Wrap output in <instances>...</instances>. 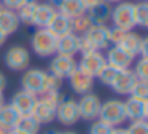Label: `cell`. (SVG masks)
I'll use <instances>...</instances> for the list:
<instances>
[{"mask_svg": "<svg viewBox=\"0 0 148 134\" xmlns=\"http://www.w3.org/2000/svg\"><path fill=\"white\" fill-rule=\"evenodd\" d=\"M108 27L92 24L83 35H80V53L86 54L91 51H102L108 48Z\"/></svg>", "mask_w": 148, "mask_h": 134, "instance_id": "obj_1", "label": "cell"}, {"mask_svg": "<svg viewBox=\"0 0 148 134\" xmlns=\"http://www.w3.org/2000/svg\"><path fill=\"white\" fill-rule=\"evenodd\" d=\"M99 120L108 123L110 126H113V128L121 126V124L127 120V118H126L123 101H118V99H108L107 102H102L100 112H99Z\"/></svg>", "mask_w": 148, "mask_h": 134, "instance_id": "obj_2", "label": "cell"}, {"mask_svg": "<svg viewBox=\"0 0 148 134\" xmlns=\"http://www.w3.org/2000/svg\"><path fill=\"white\" fill-rule=\"evenodd\" d=\"M32 48L38 56L48 57L56 54V43H58V37L51 34L46 27H38L32 35Z\"/></svg>", "mask_w": 148, "mask_h": 134, "instance_id": "obj_3", "label": "cell"}, {"mask_svg": "<svg viewBox=\"0 0 148 134\" xmlns=\"http://www.w3.org/2000/svg\"><path fill=\"white\" fill-rule=\"evenodd\" d=\"M134 3L131 2H119L115 8L112 10L110 19L113 22V27H118L124 32H129L135 27L134 24V15H132Z\"/></svg>", "mask_w": 148, "mask_h": 134, "instance_id": "obj_4", "label": "cell"}, {"mask_svg": "<svg viewBox=\"0 0 148 134\" xmlns=\"http://www.w3.org/2000/svg\"><path fill=\"white\" fill-rule=\"evenodd\" d=\"M78 104V112H80V118L86 121H94L99 118V112H100V105L102 101L97 94L94 93H86V94H81V99L77 101Z\"/></svg>", "mask_w": 148, "mask_h": 134, "instance_id": "obj_5", "label": "cell"}, {"mask_svg": "<svg viewBox=\"0 0 148 134\" xmlns=\"http://www.w3.org/2000/svg\"><path fill=\"white\" fill-rule=\"evenodd\" d=\"M56 120L64 126H72L80 120V112H78V104L75 99L64 97L59 102L56 108Z\"/></svg>", "mask_w": 148, "mask_h": 134, "instance_id": "obj_6", "label": "cell"}, {"mask_svg": "<svg viewBox=\"0 0 148 134\" xmlns=\"http://www.w3.org/2000/svg\"><path fill=\"white\" fill-rule=\"evenodd\" d=\"M5 64L8 69L14 70V72L24 70L30 64V54L24 46L14 45V46L8 48V51L5 53Z\"/></svg>", "mask_w": 148, "mask_h": 134, "instance_id": "obj_7", "label": "cell"}, {"mask_svg": "<svg viewBox=\"0 0 148 134\" xmlns=\"http://www.w3.org/2000/svg\"><path fill=\"white\" fill-rule=\"evenodd\" d=\"M46 72L42 69H29L21 78V86L24 91L32 93L35 96H40L43 91V83H45Z\"/></svg>", "mask_w": 148, "mask_h": 134, "instance_id": "obj_8", "label": "cell"}, {"mask_svg": "<svg viewBox=\"0 0 148 134\" xmlns=\"http://www.w3.org/2000/svg\"><path fill=\"white\" fill-rule=\"evenodd\" d=\"M75 69H77V61H75V56H69V54L56 53V56L53 57L51 64H49V72H51L53 75L59 77V78L69 77Z\"/></svg>", "mask_w": 148, "mask_h": 134, "instance_id": "obj_9", "label": "cell"}, {"mask_svg": "<svg viewBox=\"0 0 148 134\" xmlns=\"http://www.w3.org/2000/svg\"><path fill=\"white\" fill-rule=\"evenodd\" d=\"M126 118L131 121L135 120H147L148 117V99H137L129 96L124 102Z\"/></svg>", "mask_w": 148, "mask_h": 134, "instance_id": "obj_10", "label": "cell"}, {"mask_svg": "<svg viewBox=\"0 0 148 134\" xmlns=\"http://www.w3.org/2000/svg\"><path fill=\"white\" fill-rule=\"evenodd\" d=\"M134 59H135V56L129 54L127 51H124L123 48L116 46V45H113L112 48H107V56H105L107 64L116 67L118 70L129 69L131 64L134 62Z\"/></svg>", "mask_w": 148, "mask_h": 134, "instance_id": "obj_11", "label": "cell"}, {"mask_svg": "<svg viewBox=\"0 0 148 134\" xmlns=\"http://www.w3.org/2000/svg\"><path fill=\"white\" fill-rule=\"evenodd\" d=\"M37 101H38V96L21 89V91H18L16 94L11 97L10 105L19 115H30L34 110V107H35V104H37Z\"/></svg>", "mask_w": 148, "mask_h": 134, "instance_id": "obj_12", "label": "cell"}, {"mask_svg": "<svg viewBox=\"0 0 148 134\" xmlns=\"http://www.w3.org/2000/svg\"><path fill=\"white\" fill-rule=\"evenodd\" d=\"M107 64L105 56H103L100 51H91V53L81 54L80 62H77V66L80 67L81 70H84L86 73L96 77L99 73V70L102 69L103 66Z\"/></svg>", "mask_w": 148, "mask_h": 134, "instance_id": "obj_13", "label": "cell"}, {"mask_svg": "<svg viewBox=\"0 0 148 134\" xmlns=\"http://www.w3.org/2000/svg\"><path fill=\"white\" fill-rule=\"evenodd\" d=\"M69 80H70V86L77 94H86L92 89L94 85V77L86 73L84 70H81L80 67L77 66V69L69 75Z\"/></svg>", "mask_w": 148, "mask_h": 134, "instance_id": "obj_14", "label": "cell"}, {"mask_svg": "<svg viewBox=\"0 0 148 134\" xmlns=\"http://www.w3.org/2000/svg\"><path fill=\"white\" fill-rule=\"evenodd\" d=\"M135 82H137V77H135L134 70L124 69V70H119V72H118L115 82L112 83V86H110V88H112L116 94L127 96V94H131L132 86L135 85Z\"/></svg>", "mask_w": 148, "mask_h": 134, "instance_id": "obj_15", "label": "cell"}, {"mask_svg": "<svg viewBox=\"0 0 148 134\" xmlns=\"http://www.w3.org/2000/svg\"><path fill=\"white\" fill-rule=\"evenodd\" d=\"M56 53L69 54V56H75L77 53H80V35L70 32L59 37L56 43Z\"/></svg>", "mask_w": 148, "mask_h": 134, "instance_id": "obj_16", "label": "cell"}, {"mask_svg": "<svg viewBox=\"0 0 148 134\" xmlns=\"http://www.w3.org/2000/svg\"><path fill=\"white\" fill-rule=\"evenodd\" d=\"M56 108H58V105H53L49 102H45L42 99H38L30 115L40 124H46V123H51V121L56 120Z\"/></svg>", "mask_w": 148, "mask_h": 134, "instance_id": "obj_17", "label": "cell"}, {"mask_svg": "<svg viewBox=\"0 0 148 134\" xmlns=\"http://www.w3.org/2000/svg\"><path fill=\"white\" fill-rule=\"evenodd\" d=\"M88 18L91 19L92 24L97 26H105L107 21L110 19V15H112V8H110V3L107 2H100L97 5L91 6V8L86 10Z\"/></svg>", "mask_w": 148, "mask_h": 134, "instance_id": "obj_18", "label": "cell"}, {"mask_svg": "<svg viewBox=\"0 0 148 134\" xmlns=\"http://www.w3.org/2000/svg\"><path fill=\"white\" fill-rule=\"evenodd\" d=\"M56 6L53 3H37L35 15H34L32 26L37 27H46L49 24V21L53 19V16L56 15Z\"/></svg>", "mask_w": 148, "mask_h": 134, "instance_id": "obj_19", "label": "cell"}, {"mask_svg": "<svg viewBox=\"0 0 148 134\" xmlns=\"http://www.w3.org/2000/svg\"><path fill=\"white\" fill-rule=\"evenodd\" d=\"M19 26H21V22H19L16 11L8 10V8H3L0 11V30L3 32L7 37L14 34L19 29Z\"/></svg>", "mask_w": 148, "mask_h": 134, "instance_id": "obj_20", "label": "cell"}, {"mask_svg": "<svg viewBox=\"0 0 148 134\" xmlns=\"http://www.w3.org/2000/svg\"><path fill=\"white\" fill-rule=\"evenodd\" d=\"M49 32H51L54 37H62L65 34H70L72 32V26H70V18L64 16L62 13L56 11V15L53 16V19L49 21V24L46 26Z\"/></svg>", "mask_w": 148, "mask_h": 134, "instance_id": "obj_21", "label": "cell"}, {"mask_svg": "<svg viewBox=\"0 0 148 134\" xmlns=\"http://www.w3.org/2000/svg\"><path fill=\"white\" fill-rule=\"evenodd\" d=\"M58 8V11L67 18H75L78 15L86 13V6H84L83 0H59Z\"/></svg>", "mask_w": 148, "mask_h": 134, "instance_id": "obj_22", "label": "cell"}, {"mask_svg": "<svg viewBox=\"0 0 148 134\" xmlns=\"http://www.w3.org/2000/svg\"><path fill=\"white\" fill-rule=\"evenodd\" d=\"M40 126H42V124H40L32 115H21V117L18 118V121H16L13 129L19 131L21 134H38Z\"/></svg>", "mask_w": 148, "mask_h": 134, "instance_id": "obj_23", "label": "cell"}, {"mask_svg": "<svg viewBox=\"0 0 148 134\" xmlns=\"http://www.w3.org/2000/svg\"><path fill=\"white\" fill-rule=\"evenodd\" d=\"M142 43V37L138 34H135V32L129 30L124 34V37L121 38V41H119L116 46L123 48L124 51H127L129 54H132V56H137L138 54V46H140Z\"/></svg>", "mask_w": 148, "mask_h": 134, "instance_id": "obj_24", "label": "cell"}, {"mask_svg": "<svg viewBox=\"0 0 148 134\" xmlns=\"http://www.w3.org/2000/svg\"><path fill=\"white\" fill-rule=\"evenodd\" d=\"M19 117L21 115L18 113L10 104H3L0 107V124L5 126L7 129H13Z\"/></svg>", "mask_w": 148, "mask_h": 134, "instance_id": "obj_25", "label": "cell"}, {"mask_svg": "<svg viewBox=\"0 0 148 134\" xmlns=\"http://www.w3.org/2000/svg\"><path fill=\"white\" fill-rule=\"evenodd\" d=\"M35 8H37V0H27L24 5H21L16 10V15L19 18V22L30 26L34 21V15H35Z\"/></svg>", "mask_w": 148, "mask_h": 134, "instance_id": "obj_26", "label": "cell"}, {"mask_svg": "<svg viewBox=\"0 0 148 134\" xmlns=\"http://www.w3.org/2000/svg\"><path fill=\"white\" fill-rule=\"evenodd\" d=\"M132 15H134V24L135 26L147 27V26H148V3L147 2L134 3Z\"/></svg>", "mask_w": 148, "mask_h": 134, "instance_id": "obj_27", "label": "cell"}, {"mask_svg": "<svg viewBox=\"0 0 148 134\" xmlns=\"http://www.w3.org/2000/svg\"><path fill=\"white\" fill-rule=\"evenodd\" d=\"M70 26H72V32H73V34L83 35L84 32L92 26V22L88 18L86 13H83V15H78V16H75V18H70Z\"/></svg>", "mask_w": 148, "mask_h": 134, "instance_id": "obj_28", "label": "cell"}, {"mask_svg": "<svg viewBox=\"0 0 148 134\" xmlns=\"http://www.w3.org/2000/svg\"><path fill=\"white\" fill-rule=\"evenodd\" d=\"M119 70L116 69V67L110 66V64H105V66L102 67V69L99 70V73H97V78H99V82L102 83V85L105 86H112V83L115 82L116 75H118Z\"/></svg>", "mask_w": 148, "mask_h": 134, "instance_id": "obj_29", "label": "cell"}, {"mask_svg": "<svg viewBox=\"0 0 148 134\" xmlns=\"http://www.w3.org/2000/svg\"><path fill=\"white\" fill-rule=\"evenodd\" d=\"M62 86V78L53 75L51 72L46 73L45 77V83H43V91L42 93H48V91H61Z\"/></svg>", "mask_w": 148, "mask_h": 134, "instance_id": "obj_30", "label": "cell"}, {"mask_svg": "<svg viewBox=\"0 0 148 134\" xmlns=\"http://www.w3.org/2000/svg\"><path fill=\"white\" fill-rule=\"evenodd\" d=\"M132 97L137 99H148V82H143V80H137L135 85L132 86L131 94Z\"/></svg>", "mask_w": 148, "mask_h": 134, "instance_id": "obj_31", "label": "cell"}, {"mask_svg": "<svg viewBox=\"0 0 148 134\" xmlns=\"http://www.w3.org/2000/svg\"><path fill=\"white\" fill-rule=\"evenodd\" d=\"M127 134H148V121L147 120H135L131 121L127 128H126Z\"/></svg>", "mask_w": 148, "mask_h": 134, "instance_id": "obj_32", "label": "cell"}, {"mask_svg": "<svg viewBox=\"0 0 148 134\" xmlns=\"http://www.w3.org/2000/svg\"><path fill=\"white\" fill-rule=\"evenodd\" d=\"M137 80H143L148 82V57H140L135 64V70H134Z\"/></svg>", "mask_w": 148, "mask_h": 134, "instance_id": "obj_33", "label": "cell"}, {"mask_svg": "<svg viewBox=\"0 0 148 134\" xmlns=\"http://www.w3.org/2000/svg\"><path fill=\"white\" fill-rule=\"evenodd\" d=\"M112 131H113V126H110L108 123L99 120V118L89 128V134H112Z\"/></svg>", "mask_w": 148, "mask_h": 134, "instance_id": "obj_34", "label": "cell"}, {"mask_svg": "<svg viewBox=\"0 0 148 134\" xmlns=\"http://www.w3.org/2000/svg\"><path fill=\"white\" fill-rule=\"evenodd\" d=\"M124 34L126 32L118 29V27H108V43L118 45L121 41V38L124 37Z\"/></svg>", "mask_w": 148, "mask_h": 134, "instance_id": "obj_35", "label": "cell"}, {"mask_svg": "<svg viewBox=\"0 0 148 134\" xmlns=\"http://www.w3.org/2000/svg\"><path fill=\"white\" fill-rule=\"evenodd\" d=\"M27 0H2V5L5 6V8L8 10H13V11H16L18 8H19L21 5H24Z\"/></svg>", "mask_w": 148, "mask_h": 134, "instance_id": "obj_36", "label": "cell"}, {"mask_svg": "<svg viewBox=\"0 0 148 134\" xmlns=\"http://www.w3.org/2000/svg\"><path fill=\"white\" fill-rule=\"evenodd\" d=\"M138 54L142 57H148V40L147 38H142V43L138 46Z\"/></svg>", "mask_w": 148, "mask_h": 134, "instance_id": "obj_37", "label": "cell"}, {"mask_svg": "<svg viewBox=\"0 0 148 134\" xmlns=\"http://www.w3.org/2000/svg\"><path fill=\"white\" fill-rule=\"evenodd\" d=\"M100 2H103V0H83V3H84V6H86V10L91 8V6H94V5H97V3H100Z\"/></svg>", "mask_w": 148, "mask_h": 134, "instance_id": "obj_38", "label": "cell"}, {"mask_svg": "<svg viewBox=\"0 0 148 134\" xmlns=\"http://www.w3.org/2000/svg\"><path fill=\"white\" fill-rule=\"evenodd\" d=\"M5 86H7V78H5V75L2 72H0V93H3Z\"/></svg>", "mask_w": 148, "mask_h": 134, "instance_id": "obj_39", "label": "cell"}, {"mask_svg": "<svg viewBox=\"0 0 148 134\" xmlns=\"http://www.w3.org/2000/svg\"><path fill=\"white\" fill-rule=\"evenodd\" d=\"M112 134H127V133H126V129H123V128H113Z\"/></svg>", "mask_w": 148, "mask_h": 134, "instance_id": "obj_40", "label": "cell"}, {"mask_svg": "<svg viewBox=\"0 0 148 134\" xmlns=\"http://www.w3.org/2000/svg\"><path fill=\"white\" fill-rule=\"evenodd\" d=\"M7 41V35L3 34V32L0 30V46H3V43Z\"/></svg>", "mask_w": 148, "mask_h": 134, "instance_id": "obj_41", "label": "cell"}, {"mask_svg": "<svg viewBox=\"0 0 148 134\" xmlns=\"http://www.w3.org/2000/svg\"><path fill=\"white\" fill-rule=\"evenodd\" d=\"M8 131H10V129H7L5 126H2V124H0V134H8Z\"/></svg>", "mask_w": 148, "mask_h": 134, "instance_id": "obj_42", "label": "cell"}, {"mask_svg": "<svg viewBox=\"0 0 148 134\" xmlns=\"http://www.w3.org/2000/svg\"><path fill=\"white\" fill-rule=\"evenodd\" d=\"M5 104V97H3V93H0V107Z\"/></svg>", "mask_w": 148, "mask_h": 134, "instance_id": "obj_43", "label": "cell"}, {"mask_svg": "<svg viewBox=\"0 0 148 134\" xmlns=\"http://www.w3.org/2000/svg\"><path fill=\"white\" fill-rule=\"evenodd\" d=\"M103 2H107V3H119V2H123V0H103Z\"/></svg>", "mask_w": 148, "mask_h": 134, "instance_id": "obj_44", "label": "cell"}, {"mask_svg": "<svg viewBox=\"0 0 148 134\" xmlns=\"http://www.w3.org/2000/svg\"><path fill=\"white\" fill-rule=\"evenodd\" d=\"M56 134H78L75 131H64V133H56Z\"/></svg>", "mask_w": 148, "mask_h": 134, "instance_id": "obj_45", "label": "cell"}, {"mask_svg": "<svg viewBox=\"0 0 148 134\" xmlns=\"http://www.w3.org/2000/svg\"><path fill=\"white\" fill-rule=\"evenodd\" d=\"M8 134H21L19 131H16V129H10L8 131Z\"/></svg>", "mask_w": 148, "mask_h": 134, "instance_id": "obj_46", "label": "cell"}, {"mask_svg": "<svg viewBox=\"0 0 148 134\" xmlns=\"http://www.w3.org/2000/svg\"><path fill=\"white\" fill-rule=\"evenodd\" d=\"M49 2H51V3H58L59 0H49Z\"/></svg>", "mask_w": 148, "mask_h": 134, "instance_id": "obj_47", "label": "cell"}, {"mask_svg": "<svg viewBox=\"0 0 148 134\" xmlns=\"http://www.w3.org/2000/svg\"><path fill=\"white\" fill-rule=\"evenodd\" d=\"M46 134H56V133H53V131H49V133H46Z\"/></svg>", "mask_w": 148, "mask_h": 134, "instance_id": "obj_48", "label": "cell"}]
</instances>
